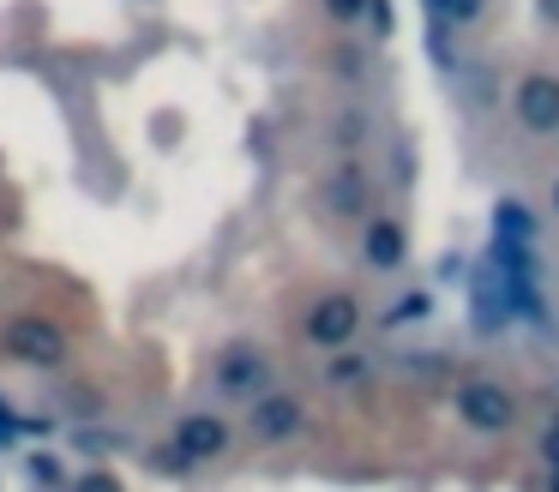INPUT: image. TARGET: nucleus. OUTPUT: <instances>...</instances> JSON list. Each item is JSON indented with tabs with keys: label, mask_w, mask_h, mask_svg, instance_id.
Wrapping results in <instances>:
<instances>
[{
	"label": "nucleus",
	"mask_w": 559,
	"mask_h": 492,
	"mask_svg": "<svg viewBox=\"0 0 559 492\" xmlns=\"http://www.w3.org/2000/svg\"><path fill=\"white\" fill-rule=\"evenodd\" d=\"M451 408H457V420L475 432H511L518 427V396L493 379H463L457 396H451Z\"/></svg>",
	"instance_id": "1"
},
{
	"label": "nucleus",
	"mask_w": 559,
	"mask_h": 492,
	"mask_svg": "<svg viewBox=\"0 0 559 492\" xmlns=\"http://www.w3.org/2000/svg\"><path fill=\"white\" fill-rule=\"evenodd\" d=\"M7 355L19 360V367H37V372H55L67 360V331L49 319H13L7 324Z\"/></svg>",
	"instance_id": "2"
},
{
	"label": "nucleus",
	"mask_w": 559,
	"mask_h": 492,
	"mask_svg": "<svg viewBox=\"0 0 559 492\" xmlns=\"http://www.w3.org/2000/svg\"><path fill=\"white\" fill-rule=\"evenodd\" d=\"M175 451L163 456V468H193V463H217L223 451H229V420L223 415H187L181 427H175Z\"/></svg>",
	"instance_id": "3"
},
{
	"label": "nucleus",
	"mask_w": 559,
	"mask_h": 492,
	"mask_svg": "<svg viewBox=\"0 0 559 492\" xmlns=\"http://www.w3.org/2000/svg\"><path fill=\"white\" fill-rule=\"evenodd\" d=\"M355 331H361V300L355 295H319L313 312H307V343L325 348V355H337V348L355 343Z\"/></svg>",
	"instance_id": "4"
},
{
	"label": "nucleus",
	"mask_w": 559,
	"mask_h": 492,
	"mask_svg": "<svg viewBox=\"0 0 559 492\" xmlns=\"http://www.w3.org/2000/svg\"><path fill=\"white\" fill-rule=\"evenodd\" d=\"M511 115L523 132H559V79L554 72H523L511 91Z\"/></svg>",
	"instance_id": "5"
},
{
	"label": "nucleus",
	"mask_w": 559,
	"mask_h": 492,
	"mask_svg": "<svg viewBox=\"0 0 559 492\" xmlns=\"http://www.w3.org/2000/svg\"><path fill=\"white\" fill-rule=\"evenodd\" d=\"M217 384H223V396L253 403V396L271 391V360L259 355L253 343H235V348H223V360H217Z\"/></svg>",
	"instance_id": "6"
},
{
	"label": "nucleus",
	"mask_w": 559,
	"mask_h": 492,
	"mask_svg": "<svg viewBox=\"0 0 559 492\" xmlns=\"http://www.w3.org/2000/svg\"><path fill=\"white\" fill-rule=\"evenodd\" d=\"M247 427H253L259 444H283V439H295V432L307 427V415H301V403H295V396L265 391V396H253V415H247Z\"/></svg>",
	"instance_id": "7"
},
{
	"label": "nucleus",
	"mask_w": 559,
	"mask_h": 492,
	"mask_svg": "<svg viewBox=\"0 0 559 492\" xmlns=\"http://www.w3.org/2000/svg\"><path fill=\"white\" fill-rule=\"evenodd\" d=\"M361 252L373 271H397L409 259V228L397 216H367V235H361Z\"/></svg>",
	"instance_id": "8"
},
{
	"label": "nucleus",
	"mask_w": 559,
	"mask_h": 492,
	"mask_svg": "<svg viewBox=\"0 0 559 492\" xmlns=\"http://www.w3.org/2000/svg\"><path fill=\"white\" fill-rule=\"evenodd\" d=\"M319 204H325L331 216H361L367 211V175L355 163H343L337 175L319 180Z\"/></svg>",
	"instance_id": "9"
},
{
	"label": "nucleus",
	"mask_w": 559,
	"mask_h": 492,
	"mask_svg": "<svg viewBox=\"0 0 559 492\" xmlns=\"http://www.w3.org/2000/svg\"><path fill=\"white\" fill-rule=\"evenodd\" d=\"M427 12H433L439 24H475L487 12V0H427Z\"/></svg>",
	"instance_id": "10"
},
{
	"label": "nucleus",
	"mask_w": 559,
	"mask_h": 492,
	"mask_svg": "<svg viewBox=\"0 0 559 492\" xmlns=\"http://www.w3.org/2000/svg\"><path fill=\"white\" fill-rule=\"evenodd\" d=\"M427 312H433V295H421V288H415V295H403V307H391V324L427 319Z\"/></svg>",
	"instance_id": "11"
},
{
	"label": "nucleus",
	"mask_w": 559,
	"mask_h": 492,
	"mask_svg": "<svg viewBox=\"0 0 559 492\" xmlns=\"http://www.w3.org/2000/svg\"><path fill=\"white\" fill-rule=\"evenodd\" d=\"M331 379H337V384H361V379H367V360H355V355H343V360H337V367H331Z\"/></svg>",
	"instance_id": "12"
},
{
	"label": "nucleus",
	"mask_w": 559,
	"mask_h": 492,
	"mask_svg": "<svg viewBox=\"0 0 559 492\" xmlns=\"http://www.w3.org/2000/svg\"><path fill=\"white\" fill-rule=\"evenodd\" d=\"M25 475H37V480H61V463H55V456H31Z\"/></svg>",
	"instance_id": "13"
},
{
	"label": "nucleus",
	"mask_w": 559,
	"mask_h": 492,
	"mask_svg": "<svg viewBox=\"0 0 559 492\" xmlns=\"http://www.w3.org/2000/svg\"><path fill=\"white\" fill-rule=\"evenodd\" d=\"M325 12H331V19H361L367 0H325Z\"/></svg>",
	"instance_id": "14"
},
{
	"label": "nucleus",
	"mask_w": 559,
	"mask_h": 492,
	"mask_svg": "<svg viewBox=\"0 0 559 492\" xmlns=\"http://www.w3.org/2000/svg\"><path fill=\"white\" fill-rule=\"evenodd\" d=\"M367 12H373V31L391 36V0H367Z\"/></svg>",
	"instance_id": "15"
},
{
	"label": "nucleus",
	"mask_w": 559,
	"mask_h": 492,
	"mask_svg": "<svg viewBox=\"0 0 559 492\" xmlns=\"http://www.w3.org/2000/svg\"><path fill=\"white\" fill-rule=\"evenodd\" d=\"M542 456H547V468H559V420L542 432Z\"/></svg>",
	"instance_id": "16"
},
{
	"label": "nucleus",
	"mask_w": 559,
	"mask_h": 492,
	"mask_svg": "<svg viewBox=\"0 0 559 492\" xmlns=\"http://www.w3.org/2000/svg\"><path fill=\"white\" fill-rule=\"evenodd\" d=\"M79 444H85V451H115L121 439H115V432H79Z\"/></svg>",
	"instance_id": "17"
},
{
	"label": "nucleus",
	"mask_w": 559,
	"mask_h": 492,
	"mask_svg": "<svg viewBox=\"0 0 559 492\" xmlns=\"http://www.w3.org/2000/svg\"><path fill=\"white\" fill-rule=\"evenodd\" d=\"M542 19H547V24H559V0H542Z\"/></svg>",
	"instance_id": "18"
},
{
	"label": "nucleus",
	"mask_w": 559,
	"mask_h": 492,
	"mask_svg": "<svg viewBox=\"0 0 559 492\" xmlns=\"http://www.w3.org/2000/svg\"><path fill=\"white\" fill-rule=\"evenodd\" d=\"M554 211H559V180H554Z\"/></svg>",
	"instance_id": "19"
},
{
	"label": "nucleus",
	"mask_w": 559,
	"mask_h": 492,
	"mask_svg": "<svg viewBox=\"0 0 559 492\" xmlns=\"http://www.w3.org/2000/svg\"><path fill=\"white\" fill-rule=\"evenodd\" d=\"M554 403H559V384H554Z\"/></svg>",
	"instance_id": "20"
},
{
	"label": "nucleus",
	"mask_w": 559,
	"mask_h": 492,
	"mask_svg": "<svg viewBox=\"0 0 559 492\" xmlns=\"http://www.w3.org/2000/svg\"><path fill=\"white\" fill-rule=\"evenodd\" d=\"M554 139H559V132H554Z\"/></svg>",
	"instance_id": "21"
}]
</instances>
